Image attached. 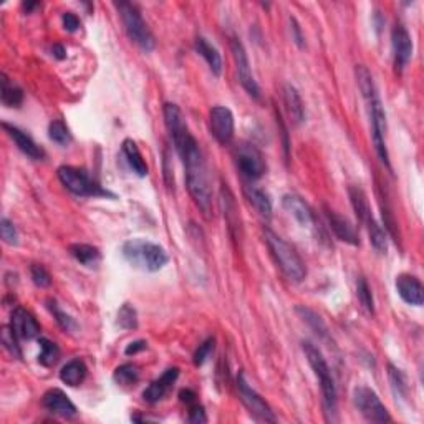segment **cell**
I'll list each match as a JSON object with an SVG mask.
<instances>
[{
    "instance_id": "cell-1",
    "label": "cell",
    "mask_w": 424,
    "mask_h": 424,
    "mask_svg": "<svg viewBox=\"0 0 424 424\" xmlns=\"http://www.w3.org/2000/svg\"><path fill=\"white\" fill-rule=\"evenodd\" d=\"M173 142L182 165H184L186 184L191 198H193L195 206L202 211V214L209 218L212 212V191L201 148L191 131H187L184 136L178 138Z\"/></svg>"
},
{
    "instance_id": "cell-2",
    "label": "cell",
    "mask_w": 424,
    "mask_h": 424,
    "mask_svg": "<svg viewBox=\"0 0 424 424\" xmlns=\"http://www.w3.org/2000/svg\"><path fill=\"white\" fill-rule=\"evenodd\" d=\"M357 81L360 87L361 96L365 100L366 112H368L370 123H371V140H373L374 151H377L378 158L386 168L391 169L390 165V154L388 148H386V113L385 106H383L380 92H378L377 83H374L373 75L366 67L358 65L357 70Z\"/></svg>"
},
{
    "instance_id": "cell-3",
    "label": "cell",
    "mask_w": 424,
    "mask_h": 424,
    "mask_svg": "<svg viewBox=\"0 0 424 424\" xmlns=\"http://www.w3.org/2000/svg\"><path fill=\"white\" fill-rule=\"evenodd\" d=\"M264 239L282 274L292 282H301L307 277V267H305V262L301 260L299 252L268 227L264 229Z\"/></svg>"
},
{
    "instance_id": "cell-4",
    "label": "cell",
    "mask_w": 424,
    "mask_h": 424,
    "mask_svg": "<svg viewBox=\"0 0 424 424\" xmlns=\"http://www.w3.org/2000/svg\"><path fill=\"white\" fill-rule=\"evenodd\" d=\"M126 262L141 271L158 272L169 262L168 252L159 244L145 239H129L121 247Z\"/></svg>"
},
{
    "instance_id": "cell-5",
    "label": "cell",
    "mask_w": 424,
    "mask_h": 424,
    "mask_svg": "<svg viewBox=\"0 0 424 424\" xmlns=\"http://www.w3.org/2000/svg\"><path fill=\"white\" fill-rule=\"evenodd\" d=\"M301 348H304L305 357H307L308 365L312 366L313 373H315L317 380L320 381V388H321V396H324V406H325V413H327L330 421H333V414L337 413V386L335 380L332 377V371H330V366L327 360H325L324 353L317 348L312 341H304L301 343Z\"/></svg>"
},
{
    "instance_id": "cell-6",
    "label": "cell",
    "mask_w": 424,
    "mask_h": 424,
    "mask_svg": "<svg viewBox=\"0 0 424 424\" xmlns=\"http://www.w3.org/2000/svg\"><path fill=\"white\" fill-rule=\"evenodd\" d=\"M116 7L129 40H131L134 45H138L142 52L153 50L156 42H154V36L151 34L149 27L146 25V22L142 20L138 7L129 2H120L116 3Z\"/></svg>"
},
{
    "instance_id": "cell-7",
    "label": "cell",
    "mask_w": 424,
    "mask_h": 424,
    "mask_svg": "<svg viewBox=\"0 0 424 424\" xmlns=\"http://www.w3.org/2000/svg\"><path fill=\"white\" fill-rule=\"evenodd\" d=\"M59 174L60 182L70 191L72 194L75 195H83V198H96V195H112L115 198L112 193L103 189L95 179H92V176L87 173L85 169L80 168H73V166H62L56 171Z\"/></svg>"
},
{
    "instance_id": "cell-8",
    "label": "cell",
    "mask_w": 424,
    "mask_h": 424,
    "mask_svg": "<svg viewBox=\"0 0 424 424\" xmlns=\"http://www.w3.org/2000/svg\"><path fill=\"white\" fill-rule=\"evenodd\" d=\"M237 390L240 401L244 403V406L247 407V411L251 413L252 418L259 423H275L277 418L272 411V407L268 406V403L260 396L257 391L248 385L246 380V374L240 371L237 374Z\"/></svg>"
},
{
    "instance_id": "cell-9",
    "label": "cell",
    "mask_w": 424,
    "mask_h": 424,
    "mask_svg": "<svg viewBox=\"0 0 424 424\" xmlns=\"http://www.w3.org/2000/svg\"><path fill=\"white\" fill-rule=\"evenodd\" d=\"M353 403L363 418L370 423H390L391 416L380 396L368 386H357L353 390Z\"/></svg>"
},
{
    "instance_id": "cell-10",
    "label": "cell",
    "mask_w": 424,
    "mask_h": 424,
    "mask_svg": "<svg viewBox=\"0 0 424 424\" xmlns=\"http://www.w3.org/2000/svg\"><path fill=\"white\" fill-rule=\"evenodd\" d=\"M235 161L240 173L244 174L251 181H257L265 174L267 171V165H265L264 154L257 146L251 145V142H242L235 149Z\"/></svg>"
},
{
    "instance_id": "cell-11",
    "label": "cell",
    "mask_w": 424,
    "mask_h": 424,
    "mask_svg": "<svg viewBox=\"0 0 424 424\" xmlns=\"http://www.w3.org/2000/svg\"><path fill=\"white\" fill-rule=\"evenodd\" d=\"M231 50H232V56H234L235 70H237L240 85H242V88L246 89L248 95H251L252 98H255V100H259L260 88H259V85H257L254 75H252V68H251V63H248L247 52H246V48H244L242 42H240L239 39H235V36L231 40Z\"/></svg>"
},
{
    "instance_id": "cell-12",
    "label": "cell",
    "mask_w": 424,
    "mask_h": 424,
    "mask_svg": "<svg viewBox=\"0 0 424 424\" xmlns=\"http://www.w3.org/2000/svg\"><path fill=\"white\" fill-rule=\"evenodd\" d=\"M209 128L211 134L215 138L219 145H229L234 138V115L227 106H212L209 112Z\"/></svg>"
},
{
    "instance_id": "cell-13",
    "label": "cell",
    "mask_w": 424,
    "mask_h": 424,
    "mask_svg": "<svg viewBox=\"0 0 424 424\" xmlns=\"http://www.w3.org/2000/svg\"><path fill=\"white\" fill-rule=\"evenodd\" d=\"M391 47H393L394 67L398 72H403L413 56V40H411L410 32L401 23L394 25L391 32Z\"/></svg>"
},
{
    "instance_id": "cell-14",
    "label": "cell",
    "mask_w": 424,
    "mask_h": 424,
    "mask_svg": "<svg viewBox=\"0 0 424 424\" xmlns=\"http://www.w3.org/2000/svg\"><path fill=\"white\" fill-rule=\"evenodd\" d=\"M10 327L20 340H34L40 335V324L36 318L22 307H17L12 312Z\"/></svg>"
},
{
    "instance_id": "cell-15",
    "label": "cell",
    "mask_w": 424,
    "mask_h": 424,
    "mask_svg": "<svg viewBox=\"0 0 424 424\" xmlns=\"http://www.w3.org/2000/svg\"><path fill=\"white\" fill-rule=\"evenodd\" d=\"M324 211H325V218H327L330 229L333 231V234H335L338 239L343 240V242H346V244H350V246H360V237H358V232L353 227V224L348 221V219L338 214L337 211L330 209L328 206H325Z\"/></svg>"
},
{
    "instance_id": "cell-16",
    "label": "cell",
    "mask_w": 424,
    "mask_h": 424,
    "mask_svg": "<svg viewBox=\"0 0 424 424\" xmlns=\"http://www.w3.org/2000/svg\"><path fill=\"white\" fill-rule=\"evenodd\" d=\"M42 405L45 410L50 411L52 414L60 416V418L68 419L76 416V406L73 405L72 399L68 398V394L59 388L48 390L47 393L43 394Z\"/></svg>"
},
{
    "instance_id": "cell-17",
    "label": "cell",
    "mask_w": 424,
    "mask_h": 424,
    "mask_svg": "<svg viewBox=\"0 0 424 424\" xmlns=\"http://www.w3.org/2000/svg\"><path fill=\"white\" fill-rule=\"evenodd\" d=\"M178 378H179V368H168L158 378V380H154L148 388L142 391V399H145L146 403H151V405L159 403L169 393Z\"/></svg>"
},
{
    "instance_id": "cell-18",
    "label": "cell",
    "mask_w": 424,
    "mask_h": 424,
    "mask_svg": "<svg viewBox=\"0 0 424 424\" xmlns=\"http://www.w3.org/2000/svg\"><path fill=\"white\" fill-rule=\"evenodd\" d=\"M398 295L406 301L407 305L421 307L424 304V288L418 277L410 274H401L396 277Z\"/></svg>"
},
{
    "instance_id": "cell-19",
    "label": "cell",
    "mask_w": 424,
    "mask_h": 424,
    "mask_svg": "<svg viewBox=\"0 0 424 424\" xmlns=\"http://www.w3.org/2000/svg\"><path fill=\"white\" fill-rule=\"evenodd\" d=\"M282 206L284 209L300 224L301 227H313L315 226V215L313 211L310 209V206L300 195L297 194H285L282 198Z\"/></svg>"
},
{
    "instance_id": "cell-20",
    "label": "cell",
    "mask_w": 424,
    "mask_h": 424,
    "mask_svg": "<svg viewBox=\"0 0 424 424\" xmlns=\"http://www.w3.org/2000/svg\"><path fill=\"white\" fill-rule=\"evenodd\" d=\"M2 128L6 129L7 134L14 140L15 145H17V148L22 151L25 156H28L30 159H35V161H40V159L45 158V151L40 148L36 142L32 140L30 136L25 131H22V129L17 128V126H12L9 123H2Z\"/></svg>"
},
{
    "instance_id": "cell-21",
    "label": "cell",
    "mask_w": 424,
    "mask_h": 424,
    "mask_svg": "<svg viewBox=\"0 0 424 424\" xmlns=\"http://www.w3.org/2000/svg\"><path fill=\"white\" fill-rule=\"evenodd\" d=\"M244 193H246L247 201L252 204V207L259 212L260 218L264 219H271L272 218V211H274V207H272V199L268 193H265L262 187L254 186V184H247L244 187Z\"/></svg>"
},
{
    "instance_id": "cell-22",
    "label": "cell",
    "mask_w": 424,
    "mask_h": 424,
    "mask_svg": "<svg viewBox=\"0 0 424 424\" xmlns=\"http://www.w3.org/2000/svg\"><path fill=\"white\" fill-rule=\"evenodd\" d=\"M284 103L287 108L288 116L293 121V125H301L305 121V106L301 101L300 93L297 92L295 87L292 85H285L284 87Z\"/></svg>"
},
{
    "instance_id": "cell-23",
    "label": "cell",
    "mask_w": 424,
    "mask_h": 424,
    "mask_svg": "<svg viewBox=\"0 0 424 424\" xmlns=\"http://www.w3.org/2000/svg\"><path fill=\"white\" fill-rule=\"evenodd\" d=\"M121 151H123V156L126 158V162H128L129 168L133 169V173L136 174V176H140V178L148 176V173H149L148 165H146V161L142 159V154H141L140 148H138L136 142L128 138V140L123 141Z\"/></svg>"
},
{
    "instance_id": "cell-24",
    "label": "cell",
    "mask_w": 424,
    "mask_h": 424,
    "mask_svg": "<svg viewBox=\"0 0 424 424\" xmlns=\"http://www.w3.org/2000/svg\"><path fill=\"white\" fill-rule=\"evenodd\" d=\"M194 48L195 52L199 53V55L202 56L204 60H206L207 65H209L211 72L214 73L215 76H219L222 73V56L221 53H219L218 48L214 47V45H211L207 42L204 36H198L194 42Z\"/></svg>"
},
{
    "instance_id": "cell-25",
    "label": "cell",
    "mask_w": 424,
    "mask_h": 424,
    "mask_svg": "<svg viewBox=\"0 0 424 424\" xmlns=\"http://www.w3.org/2000/svg\"><path fill=\"white\" fill-rule=\"evenodd\" d=\"M87 373V365L80 358H75V360H70L67 365H63V368L60 370V380L67 386L76 388V386H80L85 381Z\"/></svg>"
},
{
    "instance_id": "cell-26",
    "label": "cell",
    "mask_w": 424,
    "mask_h": 424,
    "mask_svg": "<svg viewBox=\"0 0 424 424\" xmlns=\"http://www.w3.org/2000/svg\"><path fill=\"white\" fill-rule=\"evenodd\" d=\"M348 195H350V202H352V207L354 211V214H357L358 221L365 226L366 221H370V219L373 218V214H371V209H370L368 195H366L365 191L358 186H350Z\"/></svg>"
},
{
    "instance_id": "cell-27",
    "label": "cell",
    "mask_w": 424,
    "mask_h": 424,
    "mask_svg": "<svg viewBox=\"0 0 424 424\" xmlns=\"http://www.w3.org/2000/svg\"><path fill=\"white\" fill-rule=\"evenodd\" d=\"M70 254L76 262H80L81 265L88 268H95L98 267L101 260V252L100 248L95 246H89V244H73L70 246Z\"/></svg>"
},
{
    "instance_id": "cell-28",
    "label": "cell",
    "mask_w": 424,
    "mask_h": 424,
    "mask_svg": "<svg viewBox=\"0 0 424 424\" xmlns=\"http://www.w3.org/2000/svg\"><path fill=\"white\" fill-rule=\"evenodd\" d=\"M0 78H2V93H0V96H2V103L9 106V108H19V106L23 103L22 88H20L19 85H15L6 73H2Z\"/></svg>"
},
{
    "instance_id": "cell-29",
    "label": "cell",
    "mask_w": 424,
    "mask_h": 424,
    "mask_svg": "<svg viewBox=\"0 0 424 424\" xmlns=\"http://www.w3.org/2000/svg\"><path fill=\"white\" fill-rule=\"evenodd\" d=\"M365 226L366 231H368L370 242L374 251H377L378 254H386V251H388V234H386V231L383 229L380 224L374 221V218L366 221Z\"/></svg>"
},
{
    "instance_id": "cell-30",
    "label": "cell",
    "mask_w": 424,
    "mask_h": 424,
    "mask_svg": "<svg viewBox=\"0 0 424 424\" xmlns=\"http://www.w3.org/2000/svg\"><path fill=\"white\" fill-rule=\"evenodd\" d=\"M141 371L133 363H125V365L118 366L113 373V380L120 386H134L140 381Z\"/></svg>"
},
{
    "instance_id": "cell-31",
    "label": "cell",
    "mask_w": 424,
    "mask_h": 424,
    "mask_svg": "<svg viewBox=\"0 0 424 424\" xmlns=\"http://www.w3.org/2000/svg\"><path fill=\"white\" fill-rule=\"evenodd\" d=\"M40 353H39V363L45 368H52L60 360V348L56 343H53L48 338H40Z\"/></svg>"
},
{
    "instance_id": "cell-32",
    "label": "cell",
    "mask_w": 424,
    "mask_h": 424,
    "mask_svg": "<svg viewBox=\"0 0 424 424\" xmlns=\"http://www.w3.org/2000/svg\"><path fill=\"white\" fill-rule=\"evenodd\" d=\"M388 380L391 385V390H393L394 396L399 399H405L407 396V380L406 374L403 373L401 370L396 368L393 363L388 365Z\"/></svg>"
},
{
    "instance_id": "cell-33",
    "label": "cell",
    "mask_w": 424,
    "mask_h": 424,
    "mask_svg": "<svg viewBox=\"0 0 424 424\" xmlns=\"http://www.w3.org/2000/svg\"><path fill=\"white\" fill-rule=\"evenodd\" d=\"M380 206H381V215H383V224H385V229L388 231V234L393 237L394 242H399V231H398V222L394 219L393 209H391L388 198L385 194H380Z\"/></svg>"
},
{
    "instance_id": "cell-34",
    "label": "cell",
    "mask_w": 424,
    "mask_h": 424,
    "mask_svg": "<svg viewBox=\"0 0 424 424\" xmlns=\"http://www.w3.org/2000/svg\"><path fill=\"white\" fill-rule=\"evenodd\" d=\"M47 308H48V312H50L53 315V318H55L56 324H59L60 327L65 330V332H75L76 321L73 320V318L68 315V313H65L55 300L48 299L47 300Z\"/></svg>"
},
{
    "instance_id": "cell-35",
    "label": "cell",
    "mask_w": 424,
    "mask_h": 424,
    "mask_svg": "<svg viewBox=\"0 0 424 424\" xmlns=\"http://www.w3.org/2000/svg\"><path fill=\"white\" fill-rule=\"evenodd\" d=\"M20 338L15 335V332L12 330L10 325H3L2 330H0V341H2L3 348L9 352L14 358H22V350H20L19 345Z\"/></svg>"
},
{
    "instance_id": "cell-36",
    "label": "cell",
    "mask_w": 424,
    "mask_h": 424,
    "mask_svg": "<svg viewBox=\"0 0 424 424\" xmlns=\"http://www.w3.org/2000/svg\"><path fill=\"white\" fill-rule=\"evenodd\" d=\"M48 136L53 142L60 146H67L72 142V133L68 129V126L63 123L62 120H53L50 125H48Z\"/></svg>"
},
{
    "instance_id": "cell-37",
    "label": "cell",
    "mask_w": 424,
    "mask_h": 424,
    "mask_svg": "<svg viewBox=\"0 0 424 424\" xmlns=\"http://www.w3.org/2000/svg\"><path fill=\"white\" fill-rule=\"evenodd\" d=\"M116 324L123 330H136L138 328V313L131 304H123L118 310Z\"/></svg>"
},
{
    "instance_id": "cell-38",
    "label": "cell",
    "mask_w": 424,
    "mask_h": 424,
    "mask_svg": "<svg viewBox=\"0 0 424 424\" xmlns=\"http://www.w3.org/2000/svg\"><path fill=\"white\" fill-rule=\"evenodd\" d=\"M357 293H358V299H360L361 305L366 308V312L371 313V315H374V299H373V293H371V288L368 282H366L365 277H360L357 282Z\"/></svg>"
},
{
    "instance_id": "cell-39",
    "label": "cell",
    "mask_w": 424,
    "mask_h": 424,
    "mask_svg": "<svg viewBox=\"0 0 424 424\" xmlns=\"http://www.w3.org/2000/svg\"><path fill=\"white\" fill-rule=\"evenodd\" d=\"M297 312L300 313V317L304 318V320L307 321L310 327L315 330L317 333H320V335H325V333H327V327H325V324L321 321V318L318 317L315 312H312V310L305 308V307H297Z\"/></svg>"
},
{
    "instance_id": "cell-40",
    "label": "cell",
    "mask_w": 424,
    "mask_h": 424,
    "mask_svg": "<svg viewBox=\"0 0 424 424\" xmlns=\"http://www.w3.org/2000/svg\"><path fill=\"white\" fill-rule=\"evenodd\" d=\"M30 277H32V282L40 288H47L52 285V275L48 274V271L43 267V265H39V264L32 265Z\"/></svg>"
},
{
    "instance_id": "cell-41",
    "label": "cell",
    "mask_w": 424,
    "mask_h": 424,
    "mask_svg": "<svg viewBox=\"0 0 424 424\" xmlns=\"http://www.w3.org/2000/svg\"><path fill=\"white\" fill-rule=\"evenodd\" d=\"M0 234H2L3 242L9 244V246H17L19 244L17 229H15L14 222L9 221L7 218H3L2 221H0Z\"/></svg>"
},
{
    "instance_id": "cell-42",
    "label": "cell",
    "mask_w": 424,
    "mask_h": 424,
    "mask_svg": "<svg viewBox=\"0 0 424 424\" xmlns=\"http://www.w3.org/2000/svg\"><path fill=\"white\" fill-rule=\"evenodd\" d=\"M212 350H214V338L209 337L207 340H204L201 345H199V348L195 350L194 357H193V361L195 366H202L204 363H206L207 358L211 357Z\"/></svg>"
},
{
    "instance_id": "cell-43",
    "label": "cell",
    "mask_w": 424,
    "mask_h": 424,
    "mask_svg": "<svg viewBox=\"0 0 424 424\" xmlns=\"http://www.w3.org/2000/svg\"><path fill=\"white\" fill-rule=\"evenodd\" d=\"M187 421L193 424L207 423V416H206V411H204V406L199 405L198 401L193 403V405H189V416H187Z\"/></svg>"
},
{
    "instance_id": "cell-44",
    "label": "cell",
    "mask_w": 424,
    "mask_h": 424,
    "mask_svg": "<svg viewBox=\"0 0 424 424\" xmlns=\"http://www.w3.org/2000/svg\"><path fill=\"white\" fill-rule=\"evenodd\" d=\"M290 34H292V40L295 42V45L299 48L305 47V36L301 34V27L300 23L297 22L295 17H290Z\"/></svg>"
},
{
    "instance_id": "cell-45",
    "label": "cell",
    "mask_w": 424,
    "mask_h": 424,
    "mask_svg": "<svg viewBox=\"0 0 424 424\" xmlns=\"http://www.w3.org/2000/svg\"><path fill=\"white\" fill-rule=\"evenodd\" d=\"M62 23L67 32H76L80 28V19L73 12H65L62 15Z\"/></svg>"
},
{
    "instance_id": "cell-46",
    "label": "cell",
    "mask_w": 424,
    "mask_h": 424,
    "mask_svg": "<svg viewBox=\"0 0 424 424\" xmlns=\"http://www.w3.org/2000/svg\"><path fill=\"white\" fill-rule=\"evenodd\" d=\"M146 346H148V343H146L145 340H136V341H131L128 346H126L125 353L128 354V357H131V354H136L142 352V350H146Z\"/></svg>"
},
{
    "instance_id": "cell-47",
    "label": "cell",
    "mask_w": 424,
    "mask_h": 424,
    "mask_svg": "<svg viewBox=\"0 0 424 424\" xmlns=\"http://www.w3.org/2000/svg\"><path fill=\"white\" fill-rule=\"evenodd\" d=\"M179 398H181V401L182 403H186L187 406L189 405H193V403H195V393L194 391H191V390H182L181 393H179Z\"/></svg>"
},
{
    "instance_id": "cell-48",
    "label": "cell",
    "mask_w": 424,
    "mask_h": 424,
    "mask_svg": "<svg viewBox=\"0 0 424 424\" xmlns=\"http://www.w3.org/2000/svg\"><path fill=\"white\" fill-rule=\"evenodd\" d=\"M52 55L55 56L56 60H63L65 56H67V50H65L63 45L55 43V45H53V47H52Z\"/></svg>"
},
{
    "instance_id": "cell-49",
    "label": "cell",
    "mask_w": 424,
    "mask_h": 424,
    "mask_svg": "<svg viewBox=\"0 0 424 424\" xmlns=\"http://www.w3.org/2000/svg\"><path fill=\"white\" fill-rule=\"evenodd\" d=\"M35 7H39V3H36V2H23V9L27 10V14H28V12L34 10Z\"/></svg>"
}]
</instances>
